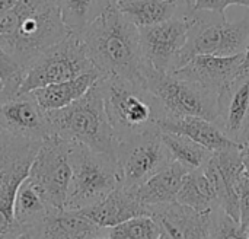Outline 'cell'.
<instances>
[{
	"label": "cell",
	"mask_w": 249,
	"mask_h": 239,
	"mask_svg": "<svg viewBox=\"0 0 249 239\" xmlns=\"http://www.w3.org/2000/svg\"><path fill=\"white\" fill-rule=\"evenodd\" d=\"M79 35L102 77H120L147 88L149 66L142 51L140 31L118 10L115 1Z\"/></svg>",
	"instance_id": "obj_1"
},
{
	"label": "cell",
	"mask_w": 249,
	"mask_h": 239,
	"mask_svg": "<svg viewBox=\"0 0 249 239\" xmlns=\"http://www.w3.org/2000/svg\"><path fill=\"white\" fill-rule=\"evenodd\" d=\"M99 79L83 96L64 108L47 111V114L53 134L117 158L118 139L105 111Z\"/></svg>",
	"instance_id": "obj_2"
},
{
	"label": "cell",
	"mask_w": 249,
	"mask_h": 239,
	"mask_svg": "<svg viewBox=\"0 0 249 239\" xmlns=\"http://www.w3.org/2000/svg\"><path fill=\"white\" fill-rule=\"evenodd\" d=\"M104 105L118 142L159 129L166 112L159 99L144 86L120 77H101Z\"/></svg>",
	"instance_id": "obj_3"
},
{
	"label": "cell",
	"mask_w": 249,
	"mask_h": 239,
	"mask_svg": "<svg viewBox=\"0 0 249 239\" xmlns=\"http://www.w3.org/2000/svg\"><path fill=\"white\" fill-rule=\"evenodd\" d=\"M15 9L18 23L12 34L0 38V45L28 70L47 48L71 31L63 22L57 0H19Z\"/></svg>",
	"instance_id": "obj_4"
},
{
	"label": "cell",
	"mask_w": 249,
	"mask_h": 239,
	"mask_svg": "<svg viewBox=\"0 0 249 239\" xmlns=\"http://www.w3.org/2000/svg\"><path fill=\"white\" fill-rule=\"evenodd\" d=\"M71 178L64 209L82 210L102 202L121 185L117 158L71 143Z\"/></svg>",
	"instance_id": "obj_5"
},
{
	"label": "cell",
	"mask_w": 249,
	"mask_h": 239,
	"mask_svg": "<svg viewBox=\"0 0 249 239\" xmlns=\"http://www.w3.org/2000/svg\"><path fill=\"white\" fill-rule=\"evenodd\" d=\"M249 41V10L236 22L210 10H194L188 41L182 48L177 69L198 54L233 55L244 53Z\"/></svg>",
	"instance_id": "obj_6"
},
{
	"label": "cell",
	"mask_w": 249,
	"mask_h": 239,
	"mask_svg": "<svg viewBox=\"0 0 249 239\" xmlns=\"http://www.w3.org/2000/svg\"><path fill=\"white\" fill-rule=\"evenodd\" d=\"M41 143L0 131V238H22L13 216V203Z\"/></svg>",
	"instance_id": "obj_7"
},
{
	"label": "cell",
	"mask_w": 249,
	"mask_h": 239,
	"mask_svg": "<svg viewBox=\"0 0 249 239\" xmlns=\"http://www.w3.org/2000/svg\"><path fill=\"white\" fill-rule=\"evenodd\" d=\"M147 89L159 99L166 117H203L210 121L217 118L219 92L182 79L172 72L160 73L153 69L146 74Z\"/></svg>",
	"instance_id": "obj_8"
},
{
	"label": "cell",
	"mask_w": 249,
	"mask_h": 239,
	"mask_svg": "<svg viewBox=\"0 0 249 239\" xmlns=\"http://www.w3.org/2000/svg\"><path fill=\"white\" fill-rule=\"evenodd\" d=\"M93 70L96 69L88 55L80 35L70 32L47 48L28 67L19 93H26L45 85L70 80Z\"/></svg>",
	"instance_id": "obj_9"
},
{
	"label": "cell",
	"mask_w": 249,
	"mask_h": 239,
	"mask_svg": "<svg viewBox=\"0 0 249 239\" xmlns=\"http://www.w3.org/2000/svg\"><path fill=\"white\" fill-rule=\"evenodd\" d=\"M70 150L71 142L50 136L41 143L26 177L51 209H64L66 204L71 178Z\"/></svg>",
	"instance_id": "obj_10"
},
{
	"label": "cell",
	"mask_w": 249,
	"mask_h": 239,
	"mask_svg": "<svg viewBox=\"0 0 249 239\" xmlns=\"http://www.w3.org/2000/svg\"><path fill=\"white\" fill-rule=\"evenodd\" d=\"M117 162L121 174V185L134 188L166 168L172 162V156L163 143L162 130L158 129L118 142Z\"/></svg>",
	"instance_id": "obj_11"
},
{
	"label": "cell",
	"mask_w": 249,
	"mask_h": 239,
	"mask_svg": "<svg viewBox=\"0 0 249 239\" xmlns=\"http://www.w3.org/2000/svg\"><path fill=\"white\" fill-rule=\"evenodd\" d=\"M194 12L175 16L165 22L139 28L144 60L149 69L169 73L177 69L178 57L185 47Z\"/></svg>",
	"instance_id": "obj_12"
},
{
	"label": "cell",
	"mask_w": 249,
	"mask_h": 239,
	"mask_svg": "<svg viewBox=\"0 0 249 239\" xmlns=\"http://www.w3.org/2000/svg\"><path fill=\"white\" fill-rule=\"evenodd\" d=\"M0 129L38 142L53 136L47 111L29 92L0 99Z\"/></svg>",
	"instance_id": "obj_13"
},
{
	"label": "cell",
	"mask_w": 249,
	"mask_h": 239,
	"mask_svg": "<svg viewBox=\"0 0 249 239\" xmlns=\"http://www.w3.org/2000/svg\"><path fill=\"white\" fill-rule=\"evenodd\" d=\"M214 123L231 140L245 145L249 134V76L235 79L219 92Z\"/></svg>",
	"instance_id": "obj_14"
},
{
	"label": "cell",
	"mask_w": 249,
	"mask_h": 239,
	"mask_svg": "<svg viewBox=\"0 0 249 239\" xmlns=\"http://www.w3.org/2000/svg\"><path fill=\"white\" fill-rule=\"evenodd\" d=\"M241 63L242 53L233 55L198 54L191 57L172 73L212 91L220 92L225 86L238 79Z\"/></svg>",
	"instance_id": "obj_15"
},
{
	"label": "cell",
	"mask_w": 249,
	"mask_h": 239,
	"mask_svg": "<svg viewBox=\"0 0 249 239\" xmlns=\"http://www.w3.org/2000/svg\"><path fill=\"white\" fill-rule=\"evenodd\" d=\"M210 212H197L188 206L171 202L152 209V216L159 222L163 238H210Z\"/></svg>",
	"instance_id": "obj_16"
},
{
	"label": "cell",
	"mask_w": 249,
	"mask_h": 239,
	"mask_svg": "<svg viewBox=\"0 0 249 239\" xmlns=\"http://www.w3.org/2000/svg\"><path fill=\"white\" fill-rule=\"evenodd\" d=\"M80 212L102 228H112L131 218L150 215V210L137 199L134 191L123 185L117 187L98 204Z\"/></svg>",
	"instance_id": "obj_17"
},
{
	"label": "cell",
	"mask_w": 249,
	"mask_h": 239,
	"mask_svg": "<svg viewBox=\"0 0 249 239\" xmlns=\"http://www.w3.org/2000/svg\"><path fill=\"white\" fill-rule=\"evenodd\" d=\"M159 129L162 131L187 136L212 152H220V150L231 149V147H242L236 142L231 140L214 121L206 120L203 117L168 115L159 121Z\"/></svg>",
	"instance_id": "obj_18"
},
{
	"label": "cell",
	"mask_w": 249,
	"mask_h": 239,
	"mask_svg": "<svg viewBox=\"0 0 249 239\" xmlns=\"http://www.w3.org/2000/svg\"><path fill=\"white\" fill-rule=\"evenodd\" d=\"M41 238L45 239H99L107 238V228L99 226L80 210L51 209L47 215Z\"/></svg>",
	"instance_id": "obj_19"
},
{
	"label": "cell",
	"mask_w": 249,
	"mask_h": 239,
	"mask_svg": "<svg viewBox=\"0 0 249 239\" xmlns=\"http://www.w3.org/2000/svg\"><path fill=\"white\" fill-rule=\"evenodd\" d=\"M115 4L137 28L152 26L194 12V4L182 0H115Z\"/></svg>",
	"instance_id": "obj_20"
},
{
	"label": "cell",
	"mask_w": 249,
	"mask_h": 239,
	"mask_svg": "<svg viewBox=\"0 0 249 239\" xmlns=\"http://www.w3.org/2000/svg\"><path fill=\"white\" fill-rule=\"evenodd\" d=\"M190 171L177 161H172L166 168L156 172L153 177L146 180L143 184L131 188L137 199L150 210L152 209L175 202L177 193L184 181V177Z\"/></svg>",
	"instance_id": "obj_21"
},
{
	"label": "cell",
	"mask_w": 249,
	"mask_h": 239,
	"mask_svg": "<svg viewBox=\"0 0 249 239\" xmlns=\"http://www.w3.org/2000/svg\"><path fill=\"white\" fill-rule=\"evenodd\" d=\"M50 210L51 207L25 178L16 191L13 203V216L22 231V238H41V228Z\"/></svg>",
	"instance_id": "obj_22"
},
{
	"label": "cell",
	"mask_w": 249,
	"mask_h": 239,
	"mask_svg": "<svg viewBox=\"0 0 249 239\" xmlns=\"http://www.w3.org/2000/svg\"><path fill=\"white\" fill-rule=\"evenodd\" d=\"M99 77H102L101 73L98 70H93L70 80L51 83L32 89L29 93L35 98V101L39 104L42 110L45 111L60 110L70 105L80 96H83Z\"/></svg>",
	"instance_id": "obj_23"
},
{
	"label": "cell",
	"mask_w": 249,
	"mask_h": 239,
	"mask_svg": "<svg viewBox=\"0 0 249 239\" xmlns=\"http://www.w3.org/2000/svg\"><path fill=\"white\" fill-rule=\"evenodd\" d=\"M175 202L201 213L210 212L214 206L219 204L213 184L203 168L190 171L184 177Z\"/></svg>",
	"instance_id": "obj_24"
},
{
	"label": "cell",
	"mask_w": 249,
	"mask_h": 239,
	"mask_svg": "<svg viewBox=\"0 0 249 239\" xmlns=\"http://www.w3.org/2000/svg\"><path fill=\"white\" fill-rule=\"evenodd\" d=\"M162 139L172 156V161L179 162L188 171L204 168L213 155L212 150L182 134L162 131Z\"/></svg>",
	"instance_id": "obj_25"
},
{
	"label": "cell",
	"mask_w": 249,
	"mask_h": 239,
	"mask_svg": "<svg viewBox=\"0 0 249 239\" xmlns=\"http://www.w3.org/2000/svg\"><path fill=\"white\" fill-rule=\"evenodd\" d=\"M115 0H57L63 22L74 32L80 34Z\"/></svg>",
	"instance_id": "obj_26"
},
{
	"label": "cell",
	"mask_w": 249,
	"mask_h": 239,
	"mask_svg": "<svg viewBox=\"0 0 249 239\" xmlns=\"http://www.w3.org/2000/svg\"><path fill=\"white\" fill-rule=\"evenodd\" d=\"M107 238L111 239H163L159 222L152 215L131 218L117 226L107 228Z\"/></svg>",
	"instance_id": "obj_27"
},
{
	"label": "cell",
	"mask_w": 249,
	"mask_h": 239,
	"mask_svg": "<svg viewBox=\"0 0 249 239\" xmlns=\"http://www.w3.org/2000/svg\"><path fill=\"white\" fill-rule=\"evenodd\" d=\"M25 76L26 69L0 45V80L3 83V95L0 99L19 93Z\"/></svg>",
	"instance_id": "obj_28"
},
{
	"label": "cell",
	"mask_w": 249,
	"mask_h": 239,
	"mask_svg": "<svg viewBox=\"0 0 249 239\" xmlns=\"http://www.w3.org/2000/svg\"><path fill=\"white\" fill-rule=\"evenodd\" d=\"M209 232L210 238H244L248 239V231L242 229L241 223L228 215L219 204L210 210L209 215Z\"/></svg>",
	"instance_id": "obj_29"
},
{
	"label": "cell",
	"mask_w": 249,
	"mask_h": 239,
	"mask_svg": "<svg viewBox=\"0 0 249 239\" xmlns=\"http://www.w3.org/2000/svg\"><path fill=\"white\" fill-rule=\"evenodd\" d=\"M236 193H238L239 216H241L239 222H241L242 229L247 231V226L249 223V177L247 172H244L242 177L239 178Z\"/></svg>",
	"instance_id": "obj_30"
},
{
	"label": "cell",
	"mask_w": 249,
	"mask_h": 239,
	"mask_svg": "<svg viewBox=\"0 0 249 239\" xmlns=\"http://www.w3.org/2000/svg\"><path fill=\"white\" fill-rule=\"evenodd\" d=\"M233 4L249 9V0H194V10H210L225 15V10Z\"/></svg>",
	"instance_id": "obj_31"
},
{
	"label": "cell",
	"mask_w": 249,
	"mask_h": 239,
	"mask_svg": "<svg viewBox=\"0 0 249 239\" xmlns=\"http://www.w3.org/2000/svg\"><path fill=\"white\" fill-rule=\"evenodd\" d=\"M249 76V41L242 53V63L239 66L238 77H248Z\"/></svg>",
	"instance_id": "obj_32"
},
{
	"label": "cell",
	"mask_w": 249,
	"mask_h": 239,
	"mask_svg": "<svg viewBox=\"0 0 249 239\" xmlns=\"http://www.w3.org/2000/svg\"><path fill=\"white\" fill-rule=\"evenodd\" d=\"M19 0H0V16L12 10Z\"/></svg>",
	"instance_id": "obj_33"
},
{
	"label": "cell",
	"mask_w": 249,
	"mask_h": 239,
	"mask_svg": "<svg viewBox=\"0 0 249 239\" xmlns=\"http://www.w3.org/2000/svg\"><path fill=\"white\" fill-rule=\"evenodd\" d=\"M244 166H245V172L249 177V153H244Z\"/></svg>",
	"instance_id": "obj_34"
},
{
	"label": "cell",
	"mask_w": 249,
	"mask_h": 239,
	"mask_svg": "<svg viewBox=\"0 0 249 239\" xmlns=\"http://www.w3.org/2000/svg\"><path fill=\"white\" fill-rule=\"evenodd\" d=\"M242 150H244V153H249V134L247 142H245V145L242 146Z\"/></svg>",
	"instance_id": "obj_35"
},
{
	"label": "cell",
	"mask_w": 249,
	"mask_h": 239,
	"mask_svg": "<svg viewBox=\"0 0 249 239\" xmlns=\"http://www.w3.org/2000/svg\"><path fill=\"white\" fill-rule=\"evenodd\" d=\"M1 95H3V83L0 80V98H1Z\"/></svg>",
	"instance_id": "obj_36"
},
{
	"label": "cell",
	"mask_w": 249,
	"mask_h": 239,
	"mask_svg": "<svg viewBox=\"0 0 249 239\" xmlns=\"http://www.w3.org/2000/svg\"><path fill=\"white\" fill-rule=\"evenodd\" d=\"M182 1H187V3H191V4H194V0H182Z\"/></svg>",
	"instance_id": "obj_37"
},
{
	"label": "cell",
	"mask_w": 249,
	"mask_h": 239,
	"mask_svg": "<svg viewBox=\"0 0 249 239\" xmlns=\"http://www.w3.org/2000/svg\"><path fill=\"white\" fill-rule=\"evenodd\" d=\"M247 231H248V234H249V223H248V226H247Z\"/></svg>",
	"instance_id": "obj_38"
},
{
	"label": "cell",
	"mask_w": 249,
	"mask_h": 239,
	"mask_svg": "<svg viewBox=\"0 0 249 239\" xmlns=\"http://www.w3.org/2000/svg\"><path fill=\"white\" fill-rule=\"evenodd\" d=\"M0 131H1V129H0Z\"/></svg>",
	"instance_id": "obj_39"
}]
</instances>
